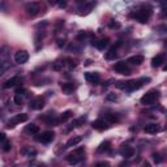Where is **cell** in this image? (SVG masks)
Returning a JSON list of instances; mask_svg holds the SVG:
<instances>
[{"label":"cell","instance_id":"obj_24","mask_svg":"<svg viewBox=\"0 0 167 167\" xmlns=\"http://www.w3.org/2000/svg\"><path fill=\"white\" fill-rule=\"evenodd\" d=\"M118 48L116 47H112V48H110V51L106 54V59H108V60H111V59H115L116 56H118Z\"/></svg>","mask_w":167,"mask_h":167},{"label":"cell","instance_id":"obj_36","mask_svg":"<svg viewBox=\"0 0 167 167\" xmlns=\"http://www.w3.org/2000/svg\"><path fill=\"white\" fill-rule=\"evenodd\" d=\"M97 166H108V163L107 162H99V163H97Z\"/></svg>","mask_w":167,"mask_h":167},{"label":"cell","instance_id":"obj_15","mask_svg":"<svg viewBox=\"0 0 167 167\" xmlns=\"http://www.w3.org/2000/svg\"><path fill=\"white\" fill-rule=\"evenodd\" d=\"M20 82V77L18 76H14V77H10L9 80H7L3 84V88L4 89H10V88H14L17 84Z\"/></svg>","mask_w":167,"mask_h":167},{"label":"cell","instance_id":"obj_11","mask_svg":"<svg viewBox=\"0 0 167 167\" xmlns=\"http://www.w3.org/2000/svg\"><path fill=\"white\" fill-rule=\"evenodd\" d=\"M92 127L94 128V129H97V131H104V129H107L108 128V123L104 119H97L96 121H93L92 123Z\"/></svg>","mask_w":167,"mask_h":167},{"label":"cell","instance_id":"obj_30","mask_svg":"<svg viewBox=\"0 0 167 167\" xmlns=\"http://www.w3.org/2000/svg\"><path fill=\"white\" fill-rule=\"evenodd\" d=\"M63 67H64V63H62V62H58L56 64L54 65V69H55V71H59V69H62Z\"/></svg>","mask_w":167,"mask_h":167},{"label":"cell","instance_id":"obj_27","mask_svg":"<svg viewBox=\"0 0 167 167\" xmlns=\"http://www.w3.org/2000/svg\"><path fill=\"white\" fill-rule=\"evenodd\" d=\"M153 161H154V163H157V165H159V163H162L163 162V158H162V155H161L159 153H154L153 155Z\"/></svg>","mask_w":167,"mask_h":167},{"label":"cell","instance_id":"obj_22","mask_svg":"<svg viewBox=\"0 0 167 167\" xmlns=\"http://www.w3.org/2000/svg\"><path fill=\"white\" fill-rule=\"evenodd\" d=\"M26 133H30V135H38L39 133V127L35 125V124H30L25 128Z\"/></svg>","mask_w":167,"mask_h":167},{"label":"cell","instance_id":"obj_34","mask_svg":"<svg viewBox=\"0 0 167 167\" xmlns=\"http://www.w3.org/2000/svg\"><path fill=\"white\" fill-rule=\"evenodd\" d=\"M120 25L118 24V22H114V21H111L110 22V27H112V29H114V27H119Z\"/></svg>","mask_w":167,"mask_h":167},{"label":"cell","instance_id":"obj_19","mask_svg":"<svg viewBox=\"0 0 167 167\" xmlns=\"http://www.w3.org/2000/svg\"><path fill=\"white\" fill-rule=\"evenodd\" d=\"M82 141V137L81 136H75V137H72L68 140V142L65 144V148H73L76 145H79V144Z\"/></svg>","mask_w":167,"mask_h":167},{"label":"cell","instance_id":"obj_29","mask_svg":"<svg viewBox=\"0 0 167 167\" xmlns=\"http://www.w3.org/2000/svg\"><path fill=\"white\" fill-rule=\"evenodd\" d=\"M85 38H86V34L82 31V33H80V34L77 35V41H79V42H84V39H85Z\"/></svg>","mask_w":167,"mask_h":167},{"label":"cell","instance_id":"obj_31","mask_svg":"<svg viewBox=\"0 0 167 167\" xmlns=\"http://www.w3.org/2000/svg\"><path fill=\"white\" fill-rule=\"evenodd\" d=\"M58 2V5L60 8H65L67 7V0H56Z\"/></svg>","mask_w":167,"mask_h":167},{"label":"cell","instance_id":"obj_7","mask_svg":"<svg viewBox=\"0 0 167 167\" xmlns=\"http://www.w3.org/2000/svg\"><path fill=\"white\" fill-rule=\"evenodd\" d=\"M27 60H29V54L24 51V50L22 51L20 50V51L14 54V62L17 64H25V63H27Z\"/></svg>","mask_w":167,"mask_h":167},{"label":"cell","instance_id":"obj_26","mask_svg":"<svg viewBox=\"0 0 167 167\" xmlns=\"http://www.w3.org/2000/svg\"><path fill=\"white\" fill-rule=\"evenodd\" d=\"M72 116V111H64V112L60 115V118H59V120H60V123H62V121H65V120H68L69 118Z\"/></svg>","mask_w":167,"mask_h":167},{"label":"cell","instance_id":"obj_23","mask_svg":"<svg viewBox=\"0 0 167 167\" xmlns=\"http://www.w3.org/2000/svg\"><path fill=\"white\" fill-rule=\"evenodd\" d=\"M110 146H111L110 141H103V142L101 144V145L98 146L97 152H98V153H104V152H108V150H110Z\"/></svg>","mask_w":167,"mask_h":167},{"label":"cell","instance_id":"obj_16","mask_svg":"<svg viewBox=\"0 0 167 167\" xmlns=\"http://www.w3.org/2000/svg\"><path fill=\"white\" fill-rule=\"evenodd\" d=\"M163 63H165V55H162V54L157 55V56H154L152 59V67H154V68H158Z\"/></svg>","mask_w":167,"mask_h":167},{"label":"cell","instance_id":"obj_12","mask_svg":"<svg viewBox=\"0 0 167 167\" xmlns=\"http://www.w3.org/2000/svg\"><path fill=\"white\" fill-rule=\"evenodd\" d=\"M29 107L31 110H42L44 107V99L43 98L33 99V101H30V103H29Z\"/></svg>","mask_w":167,"mask_h":167},{"label":"cell","instance_id":"obj_10","mask_svg":"<svg viewBox=\"0 0 167 167\" xmlns=\"http://www.w3.org/2000/svg\"><path fill=\"white\" fill-rule=\"evenodd\" d=\"M120 154H121V157H124V158H132L133 155H135V149L129 145H121Z\"/></svg>","mask_w":167,"mask_h":167},{"label":"cell","instance_id":"obj_2","mask_svg":"<svg viewBox=\"0 0 167 167\" xmlns=\"http://www.w3.org/2000/svg\"><path fill=\"white\" fill-rule=\"evenodd\" d=\"M84 153H85V149L79 148V149H76L73 153H71V154L67 155L65 159L68 161L69 165H77V163H80L81 161L84 159Z\"/></svg>","mask_w":167,"mask_h":167},{"label":"cell","instance_id":"obj_25","mask_svg":"<svg viewBox=\"0 0 167 167\" xmlns=\"http://www.w3.org/2000/svg\"><path fill=\"white\" fill-rule=\"evenodd\" d=\"M86 121V118L85 116H82V118H80V119H76V120H73L72 121V127L71 128H76V127H81V125H84V123Z\"/></svg>","mask_w":167,"mask_h":167},{"label":"cell","instance_id":"obj_33","mask_svg":"<svg viewBox=\"0 0 167 167\" xmlns=\"http://www.w3.org/2000/svg\"><path fill=\"white\" fill-rule=\"evenodd\" d=\"M10 148H12V145H10L9 142H5V145L3 146V150H4V152H9Z\"/></svg>","mask_w":167,"mask_h":167},{"label":"cell","instance_id":"obj_32","mask_svg":"<svg viewBox=\"0 0 167 167\" xmlns=\"http://www.w3.org/2000/svg\"><path fill=\"white\" fill-rule=\"evenodd\" d=\"M107 101H116V96H115V94H112V93L107 94Z\"/></svg>","mask_w":167,"mask_h":167},{"label":"cell","instance_id":"obj_5","mask_svg":"<svg viewBox=\"0 0 167 167\" xmlns=\"http://www.w3.org/2000/svg\"><path fill=\"white\" fill-rule=\"evenodd\" d=\"M25 10H26V14L30 16V17H35V16L39 13V4L38 3H27L25 5Z\"/></svg>","mask_w":167,"mask_h":167},{"label":"cell","instance_id":"obj_37","mask_svg":"<svg viewBox=\"0 0 167 167\" xmlns=\"http://www.w3.org/2000/svg\"><path fill=\"white\" fill-rule=\"evenodd\" d=\"M157 2H158V3H161L162 5H165V0H157Z\"/></svg>","mask_w":167,"mask_h":167},{"label":"cell","instance_id":"obj_4","mask_svg":"<svg viewBox=\"0 0 167 167\" xmlns=\"http://www.w3.org/2000/svg\"><path fill=\"white\" fill-rule=\"evenodd\" d=\"M54 137H55V133L52 131H44L35 137V140L38 142H42V144H48L54 140Z\"/></svg>","mask_w":167,"mask_h":167},{"label":"cell","instance_id":"obj_8","mask_svg":"<svg viewBox=\"0 0 167 167\" xmlns=\"http://www.w3.org/2000/svg\"><path fill=\"white\" fill-rule=\"evenodd\" d=\"M27 119H29V116H27L26 114H18V115H14L12 119L9 120V127H13L16 124H21V123H25V121H27Z\"/></svg>","mask_w":167,"mask_h":167},{"label":"cell","instance_id":"obj_28","mask_svg":"<svg viewBox=\"0 0 167 167\" xmlns=\"http://www.w3.org/2000/svg\"><path fill=\"white\" fill-rule=\"evenodd\" d=\"M13 102H14L16 104H17V106H21V104H22V102H24V99H22L21 94H16L14 98H13Z\"/></svg>","mask_w":167,"mask_h":167},{"label":"cell","instance_id":"obj_14","mask_svg":"<svg viewBox=\"0 0 167 167\" xmlns=\"http://www.w3.org/2000/svg\"><path fill=\"white\" fill-rule=\"evenodd\" d=\"M144 131L149 135H155V133L161 132V125L159 124H155V123H152V124H148L145 128H144Z\"/></svg>","mask_w":167,"mask_h":167},{"label":"cell","instance_id":"obj_20","mask_svg":"<svg viewBox=\"0 0 167 167\" xmlns=\"http://www.w3.org/2000/svg\"><path fill=\"white\" fill-rule=\"evenodd\" d=\"M75 84L73 82H64V84H62V90H63V93H65V94H71L72 92L75 90Z\"/></svg>","mask_w":167,"mask_h":167},{"label":"cell","instance_id":"obj_13","mask_svg":"<svg viewBox=\"0 0 167 167\" xmlns=\"http://www.w3.org/2000/svg\"><path fill=\"white\" fill-rule=\"evenodd\" d=\"M20 152H21V154L24 155V157H27V158H31V157H35L37 155V150L34 148H31V146H24Z\"/></svg>","mask_w":167,"mask_h":167},{"label":"cell","instance_id":"obj_21","mask_svg":"<svg viewBox=\"0 0 167 167\" xmlns=\"http://www.w3.org/2000/svg\"><path fill=\"white\" fill-rule=\"evenodd\" d=\"M104 120L107 121L108 124L118 123V121H119V115L118 114H107V115L104 116Z\"/></svg>","mask_w":167,"mask_h":167},{"label":"cell","instance_id":"obj_35","mask_svg":"<svg viewBox=\"0 0 167 167\" xmlns=\"http://www.w3.org/2000/svg\"><path fill=\"white\" fill-rule=\"evenodd\" d=\"M5 138H7L5 133L4 132H0V141H5Z\"/></svg>","mask_w":167,"mask_h":167},{"label":"cell","instance_id":"obj_6","mask_svg":"<svg viewBox=\"0 0 167 167\" xmlns=\"http://www.w3.org/2000/svg\"><path fill=\"white\" fill-rule=\"evenodd\" d=\"M114 69L118 72V73H120V75H131V68L127 65V63L125 62H119V63H116L115 65H114Z\"/></svg>","mask_w":167,"mask_h":167},{"label":"cell","instance_id":"obj_18","mask_svg":"<svg viewBox=\"0 0 167 167\" xmlns=\"http://www.w3.org/2000/svg\"><path fill=\"white\" fill-rule=\"evenodd\" d=\"M144 60H145V58L142 55H135V56H131L128 59V63H131L133 65H140L144 63Z\"/></svg>","mask_w":167,"mask_h":167},{"label":"cell","instance_id":"obj_17","mask_svg":"<svg viewBox=\"0 0 167 167\" xmlns=\"http://www.w3.org/2000/svg\"><path fill=\"white\" fill-rule=\"evenodd\" d=\"M108 38H102V39H99V41H96V42H93V46H96L98 50H104L106 47L108 46Z\"/></svg>","mask_w":167,"mask_h":167},{"label":"cell","instance_id":"obj_9","mask_svg":"<svg viewBox=\"0 0 167 167\" xmlns=\"http://www.w3.org/2000/svg\"><path fill=\"white\" fill-rule=\"evenodd\" d=\"M85 80L88 82L90 84H99V81H101V76H99L98 72H86L85 73Z\"/></svg>","mask_w":167,"mask_h":167},{"label":"cell","instance_id":"obj_3","mask_svg":"<svg viewBox=\"0 0 167 167\" xmlns=\"http://www.w3.org/2000/svg\"><path fill=\"white\" fill-rule=\"evenodd\" d=\"M150 16H152V10L149 8H141L133 14V17L140 22V24H146L150 18Z\"/></svg>","mask_w":167,"mask_h":167},{"label":"cell","instance_id":"obj_1","mask_svg":"<svg viewBox=\"0 0 167 167\" xmlns=\"http://www.w3.org/2000/svg\"><path fill=\"white\" fill-rule=\"evenodd\" d=\"M158 98H159V92L153 89V90H149L146 94H144V96L141 97V99H140V102L144 106H150V104L157 102Z\"/></svg>","mask_w":167,"mask_h":167}]
</instances>
